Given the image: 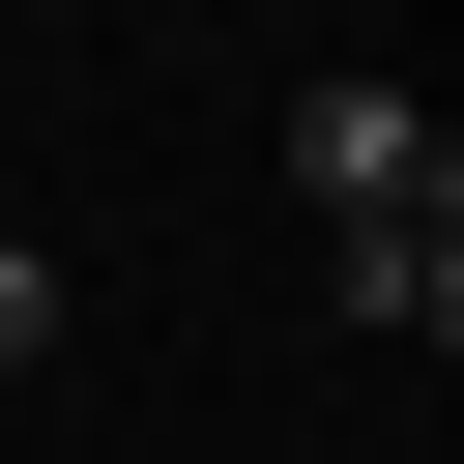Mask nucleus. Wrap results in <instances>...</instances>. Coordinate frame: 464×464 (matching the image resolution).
Listing matches in <instances>:
<instances>
[{"mask_svg":"<svg viewBox=\"0 0 464 464\" xmlns=\"http://www.w3.org/2000/svg\"><path fill=\"white\" fill-rule=\"evenodd\" d=\"M290 174H319V232H348V261H435V232H464V145H435L377 58H348V87H290Z\"/></svg>","mask_w":464,"mask_h":464,"instance_id":"f257e3e1","label":"nucleus"},{"mask_svg":"<svg viewBox=\"0 0 464 464\" xmlns=\"http://www.w3.org/2000/svg\"><path fill=\"white\" fill-rule=\"evenodd\" d=\"M29 377H58V261L0 232V406H29Z\"/></svg>","mask_w":464,"mask_h":464,"instance_id":"f03ea898","label":"nucleus"}]
</instances>
